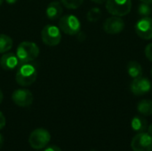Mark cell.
Returning a JSON list of instances; mask_svg holds the SVG:
<instances>
[{
    "label": "cell",
    "mask_w": 152,
    "mask_h": 151,
    "mask_svg": "<svg viewBox=\"0 0 152 151\" xmlns=\"http://www.w3.org/2000/svg\"><path fill=\"white\" fill-rule=\"evenodd\" d=\"M37 72L34 65L28 63L20 64L18 67L15 74V80L18 85L21 86H28L32 85L37 79Z\"/></svg>",
    "instance_id": "6da1fadb"
},
{
    "label": "cell",
    "mask_w": 152,
    "mask_h": 151,
    "mask_svg": "<svg viewBox=\"0 0 152 151\" xmlns=\"http://www.w3.org/2000/svg\"><path fill=\"white\" fill-rule=\"evenodd\" d=\"M39 54V47L37 44L29 41L21 42L16 50V55L20 64L34 61Z\"/></svg>",
    "instance_id": "7a4b0ae2"
},
{
    "label": "cell",
    "mask_w": 152,
    "mask_h": 151,
    "mask_svg": "<svg viewBox=\"0 0 152 151\" xmlns=\"http://www.w3.org/2000/svg\"><path fill=\"white\" fill-rule=\"evenodd\" d=\"M59 28L61 31L67 35L74 36L80 32L81 23L79 19L73 14H67L61 16L59 21Z\"/></svg>",
    "instance_id": "3957f363"
},
{
    "label": "cell",
    "mask_w": 152,
    "mask_h": 151,
    "mask_svg": "<svg viewBox=\"0 0 152 151\" xmlns=\"http://www.w3.org/2000/svg\"><path fill=\"white\" fill-rule=\"evenodd\" d=\"M50 140L51 134L47 130L37 128L30 133L28 137V143L34 150H42L48 145Z\"/></svg>",
    "instance_id": "277c9868"
},
{
    "label": "cell",
    "mask_w": 152,
    "mask_h": 151,
    "mask_svg": "<svg viewBox=\"0 0 152 151\" xmlns=\"http://www.w3.org/2000/svg\"><path fill=\"white\" fill-rule=\"evenodd\" d=\"M132 8L131 0H107L106 9L114 16H125L127 15Z\"/></svg>",
    "instance_id": "5b68a950"
},
{
    "label": "cell",
    "mask_w": 152,
    "mask_h": 151,
    "mask_svg": "<svg viewBox=\"0 0 152 151\" xmlns=\"http://www.w3.org/2000/svg\"><path fill=\"white\" fill-rule=\"evenodd\" d=\"M41 38L44 44L48 46L58 45L61 40V33L60 28L53 24L45 26L41 31Z\"/></svg>",
    "instance_id": "8992f818"
},
{
    "label": "cell",
    "mask_w": 152,
    "mask_h": 151,
    "mask_svg": "<svg viewBox=\"0 0 152 151\" xmlns=\"http://www.w3.org/2000/svg\"><path fill=\"white\" fill-rule=\"evenodd\" d=\"M131 148L134 151H152V135L149 133H138L132 139Z\"/></svg>",
    "instance_id": "52a82bcc"
},
{
    "label": "cell",
    "mask_w": 152,
    "mask_h": 151,
    "mask_svg": "<svg viewBox=\"0 0 152 151\" xmlns=\"http://www.w3.org/2000/svg\"><path fill=\"white\" fill-rule=\"evenodd\" d=\"M135 32L142 39H152V18L148 16L140 19L135 24Z\"/></svg>",
    "instance_id": "ba28073f"
},
{
    "label": "cell",
    "mask_w": 152,
    "mask_h": 151,
    "mask_svg": "<svg viewBox=\"0 0 152 151\" xmlns=\"http://www.w3.org/2000/svg\"><path fill=\"white\" fill-rule=\"evenodd\" d=\"M152 88L151 82L147 77H137L134 78L131 83L130 89L131 92L136 96H142L148 93Z\"/></svg>",
    "instance_id": "9c48e42d"
},
{
    "label": "cell",
    "mask_w": 152,
    "mask_h": 151,
    "mask_svg": "<svg viewBox=\"0 0 152 151\" xmlns=\"http://www.w3.org/2000/svg\"><path fill=\"white\" fill-rule=\"evenodd\" d=\"M12 101L19 107H28L33 102V94L28 89H17L12 94Z\"/></svg>",
    "instance_id": "30bf717a"
},
{
    "label": "cell",
    "mask_w": 152,
    "mask_h": 151,
    "mask_svg": "<svg viewBox=\"0 0 152 151\" xmlns=\"http://www.w3.org/2000/svg\"><path fill=\"white\" fill-rule=\"evenodd\" d=\"M124 28H125V22L119 16L113 15L108 18L103 24L104 31L110 35L118 34L122 32Z\"/></svg>",
    "instance_id": "8fae6325"
},
{
    "label": "cell",
    "mask_w": 152,
    "mask_h": 151,
    "mask_svg": "<svg viewBox=\"0 0 152 151\" xmlns=\"http://www.w3.org/2000/svg\"><path fill=\"white\" fill-rule=\"evenodd\" d=\"M20 65L16 53H5L0 59V66L4 70H12Z\"/></svg>",
    "instance_id": "7c38bea8"
},
{
    "label": "cell",
    "mask_w": 152,
    "mask_h": 151,
    "mask_svg": "<svg viewBox=\"0 0 152 151\" xmlns=\"http://www.w3.org/2000/svg\"><path fill=\"white\" fill-rule=\"evenodd\" d=\"M46 16L49 20H57L59 18L61 17V14H62V6L61 4L57 2V1H54V2H52L48 4L47 8H46Z\"/></svg>",
    "instance_id": "4fadbf2b"
},
{
    "label": "cell",
    "mask_w": 152,
    "mask_h": 151,
    "mask_svg": "<svg viewBox=\"0 0 152 151\" xmlns=\"http://www.w3.org/2000/svg\"><path fill=\"white\" fill-rule=\"evenodd\" d=\"M131 127L136 133L146 132L148 128V121L141 116H135L131 121Z\"/></svg>",
    "instance_id": "5bb4252c"
},
{
    "label": "cell",
    "mask_w": 152,
    "mask_h": 151,
    "mask_svg": "<svg viewBox=\"0 0 152 151\" xmlns=\"http://www.w3.org/2000/svg\"><path fill=\"white\" fill-rule=\"evenodd\" d=\"M127 73L132 78L140 77L142 75V68L139 62L131 61L127 64Z\"/></svg>",
    "instance_id": "9a60e30c"
},
{
    "label": "cell",
    "mask_w": 152,
    "mask_h": 151,
    "mask_svg": "<svg viewBox=\"0 0 152 151\" xmlns=\"http://www.w3.org/2000/svg\"><path fill=\"white\" fill-rule=\"evenodd\" d=\"M137 111L145 117L152 115V101L151 100H142L137 104Z\"/></svg>",
    "instance_id": "2e32d148"
},
{
    "label": "cell",
    "mask_w": 152,
    "mask_h": 151,
    "mask_svg": "<svg viewBox=\"0 0 152 151\" xmlns=\"http://www.w3.org/2000/svg\"><path fill=\"white\" fill-rule=\"evenodd\" d=\"M12 47V38L4 34H0V53H5Z\"/></svg>",
    "instance_id": "e0dca14e"
},
{
    "label": "cell",
    "mask_w": 152,
    "mask_h": 151,
    "mask_svg": "<svg viewBox=\"0 0 152 151\" xmlns=\"http://www.w3.org/2000/svg\"><path fill=\"white\" fill-rule=\"evenodd\" d=\"M101 15H102L101 10L99 8L94 7V8H92L91 10L88 11L86 18L90 22H95L101 18Z\"/></svg>",
    "instance_id": "ac0fdd59"
},
{
    "label": "cell",
    "mask_w": 152,
    "mask_h": 151,
    "mask_svg": "<svg viewBox=\"0 0 152 151\" xmlns=\"http://www.w3.org/2000/svg\"><path fill=\"white\" fill-rule=\"evenodd\" d=\"M138 12L142 17H148V16H150L152 12V9L151 7V4L142 2V4H140V5L138 6Z\"/></svg>",
    "instance_id": "d6986e66"
},
{
    "label": "cell",
    "mask_w": 152,
    "mask_h": 151,
    "mask_svg": "<svg viewBox=\"0 0 152 151\" xmlns=\"http://www.w3.org/2000/svg\"><path fill=\"white\" fill-rule=\"evenodd\" d=\"M61 4L68 9H77L84 2V0H61Z\"/></svg>",
    "instance_id": "ffe728a7"
},
{
    "label": "cell",
    "mask_w": 152,
    "mask_h": 151,
    "mask_svg": "<svg viewBox=\"0 0 152 151\" xmlns=\"http://www.w3.org/2000/svg\"><path fill=\"white\" fill-rule=\"evenodd\" d=\"M145 55L148 58L149 61H152V43L149 44L146 47H145Z\"/></svg>",
    "instance_id": "44dd1931"
},
{
    "label": "cell",
    "mask_w": 152,
    "mask_h": 151,
    "mask_svg": "<svg viewBox=\"0 0 152 151\" xmlns=\"http://www.w3.org/2000/svg\"><path fill=\"white\" fill-rule=\"evenodd\" d=\"M5 124H6L5 117H4V114L0 111V130L3 129V128L4 127Z\"/></svg>",
    "instance_id": "7402d4cb"
},
{
    "label": "cell",
    "mask_w": 152,
    "mask_h": 151,
    "mask_svg": "<svg viewBox=\"0 0 152 151\" xmlns=\"http://www.w3.org/2000/svg\"><path fill=\"white\" fill-rule=\"evenodd\" d=\"M44 151H62L59 147H57V146H49V147H47L45 150Z\"/></svg>",
    "instance_id": "603a6c76"
},
{
    "label": "cell",
    "mask_w": 152,
    "mask_h": 151,
    "mask_svg": "<svg viewBox=\"0 0 152 151\" xmlns=\"http://www.w3.org/2000/svg\"><path fill=\"white\" fill-rule=\"evenodd\" d=\"M91 1H93L94 3H96V4H104V3H106V1H107V0H91Z\"/></svg>",
    "instance_id": "cb8c5ba5"
},
{
    "label": "cell",
    "mask_w": 152,
    "mask_h": 151,
    "mask_svg": "<svg viewBox=\"0 0 152 151\" xmlns=\"http://www.w3.org/2000/svg\"><path fill=\"white\" fill-rule=\"evenodd\" d=\"M147 131H148V133H149L151 135H152V124H151L150 125H148Z\"/></svg>",
    "instance_id": "d4e9b609"
},
{
    "label": "cell",
    "mask_w": 152,
    "mask_h": 151,
    "mask_svg": "<svg viewBox=\"0 0 152 151\" xmlns=\"http://www.w3.org/2000/svg\"><path fill=\"white\" fill-rule=\"evenodd\" d=\"M7 4H13L17 2V0H4Z\"/></svg>",
    "instance_id": "484cf974"
},
{
    "label": "cell",
    "mask_w": 152,
    "mask_h": 151,
    "mask_svg": "<svg viewBox=\"0 0 152 151\" xmlns=\"http://www.w3.org/2000/svg\"><path fill=\"white\" fill-rule=\"evenodd\" d=\"M3 143H4V138H3L2 134H0V149H1L2 146H3Z\"/></svg>",
    "instance_id": "4316f807"
},
{
    "label": "cell",
    "mask_w": 152,
    "mask_h": 151,
    "mask_svg": "<svg viewBox=\"0 0 152 151\" xmlns=\"http://www.w3.org/2000/svg\"><path fill=\"white\" fill-rule=\"evenodd\" d=\"M142 3H146V4H152V0H141Z\"/></svg>",
    "instance_id": "83f0119b"
},
{
    "label": "cell",
    "mask_w": 152,
    "mask_h": 151,
    "mask_svg": "<svg viewBox=\"0 0 152 151\" xmlns=\"http://www.w3.org/2000/svg\"><path fill=\"white\" fill-rule=\"evenodd\" d=\"M3 99H4V95H3V93H2V91H1V89H0V103H2Z\"/></svg>",
    "instance_id": "f1b7e54d"
},
{
    "label": "cell",
    "mask_w": 152,
    "mask_h": 151,
    "mask_svg": "<svg viewBox=\"0 0 152 151\" xmlns=\"http://www.w3.org/2000/svg\"><path fill=\"white\" fill-rule=\"evenodd\" d=\"M3 2H4V0H0V5H1L2 4H3Z\"/></svg>",
    "instance_id": "f546056e"
},
{
    "label": "cell",
    "mask_w": 152,
    "mask_h": 151,
    "mask_svg": "<svg viewBox=\"0 0 152 151\" xmlns=\"http://www.w3.org/2000/svg\"><path fill=\"white\" fill-rule=\"evenodd\" d=\"M151 76H152V69H151Z\"/></svg>",
    "instance_id": "4dcf8cb0"
},
{
    "label": "cell",
    "mask_w": 152,
    "mask_h": 151,
    "mask_svg": "<svg viewBox=\"0 0 152 151\" xmlns=\"http://www.w3.org/2000/svg\"><path fill=\"white\" fill-rule=\"evenodd\" d=\"M91 151H97V150H92Z\"/></svg>",
    "instance_id": "1f68e13d"
}]
</instances>
